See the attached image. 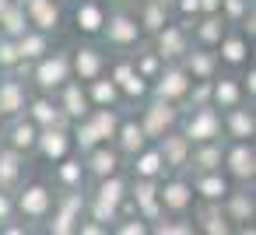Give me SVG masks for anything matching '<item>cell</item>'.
<instances>
[{"label": "cell", "instance_id": "cell-1", "mask_svg": "<svg viewBox=\"0 0 256 235\" xmlns=\"http://www.w3.org/2000/svg\"><path fill=\"white\" fill-rule=\"evenodd\" d=\"M186 137H190V140H210V137H218V116H214V109H200V112L190 120Z\"/></svg>", "mask_w": 256, "mask_h": 235}, {"label": "cell", "instance_id": "cell-2", "mask_svg": "<svg viewBox=\"0 0 256 235\" xmlns=\"http://www.w3.org/2000/svg\"><path fill=\"white\" fill-rule=\"evenodd\" d=\"M39 84L42 88H53V84H64V78H67V60L64 56H53V60H46L42 67H39Z\"/></svg>", "mask_w": 256, "mask_h": 235}, {"label": "cell", "instance_id": "cell-3", "mask_svg": "<svg viewBox=\"0 0 256 235\" xmlns=\"http://www.w3.org/2000/svg\"><path fill=\"white\" fill-rule=\"evenodd\" d=\"M228 165H232V172L235 176H242V179H249L252 172H256V154L246 148V144H238L232 154H228Z\"/></svg>", "mask_w": 256, "mask_h": 235}, {"label": "cell", "instance_id": "cell-4", "mask_svg": "<svg viewBox=\"0 0 256 235\" xmlns=\"http://www.w3.org/2000/svg\"><path fill=\"white\" fill-rule=\"evenodd\" d=\"M172 120H176V112H172L168 106H162V102H158V106H151V109H148L144 134H165V126H168Z\"/></svg>", "mask_w": 256, "mask_h": 235}, {"label": "cell", "instance_id": "cell-5", "mask_svg": "<svg viewBox=\"0 0 256 235\" xmlns=\"http://www.w3.org/2000/svg\"><path fill=\"white\" fill-rule=\"evenodd\" d=\"M46 207H50V193L42 186H32V190L22 193V210L25 214H46Z\"/></svg>", "mask_w": 256, "mask_h": 235}, {"label": "cell", "instance_id": "cell-6", "mask_svg": "<svg viewBox=\"0 0 256 235\" xmlns=\"http://www.w3.org/2000/svg\"><path fill=\"white\" fill-rule=\"evenodd\" d=\"M39 144H42V154H46V158H64V154H67V137H64L60 130H53V126L39 137Z\"/></svg>", "mask_w": 256, "mask_h": 235}, {"label": "cell", "instance_id": "cell-7", "mask_svg": "<svg viewBox=\"0 0 256 235\" xmlns=\"http://www.w3.org/2000/svg\"><path fill=\"white\" fill-rule=\"evenodd\" d=\"M182 92H186V74L182 70H168L162 78V84H158V95L162 98H179Z\"/></svg>", "mask_w": 256, "mask_h": 235}, {"label": "cell", "instance_id": "cell-8", "mask_svg": "<svg viewBox=\"0 0 256 235\" xmlns=\"http://www.w3.org/2000/svg\"><path fill=\"white\" fill-rule=\"evenodd\" d=\"M28 11H32L39 28H53L56 25V8L50 4V0H28Z\"/></svg>", "mask_w": 256, "mask_h": 235}, {"label": "cell", "instance_id": "cell-9", "mask_svg": "<svg viewBox=\"0 0 256 235\" xmlns=\"http://www.w3.org/2000/svg\"><path fill=\"white\" fill-rule=\"evenodd\" d=\"M109 39L112 42H134L137 39V25L130 18H112L109 22Z\"/></svg>", "mask_w": 256, "mask_h": 235}, {"label": "cell", "instance_id": "cell-10", "mask_svg": "<svg viewBox=\"0 0 256 235\" xmlns=\"http://www.w3.org/2000/svg\"><path fill=\"white\" fill-rule=\"evenodd\" d=\"M162 204H165V207H172V210H182V207L190 204V190H186L182 182H172V186H165V190H162Z\"/></svg>", "mask_w": 256, "mask_h": 235}, {"label": "cell", "instance_id": "cell-11", "mask_svg": "<svg viewBox=\"0 0 256 235\" xmlns=\"http://www.w3.org/2000/svg\"><path fill=\"white\" fill-rule=\"evenodd\" d=\"M162 158H168V165H182L186 162V137H165Z\"/></svg>", "mask_w": 256, "mask_h": 235}, {"label": "cell", "instance_id": "cell-12", "mask_svg": "<svg viewBox=\"0 0 256 235\" xmlns=\"http://www.w3.org/2000/svg\"><path fill=\"white\" fill-rule=\"evenodd\" d=\"M22 109V88L14 81H8L0 88V112H18Z\"/></svg>", "mask_w": 256, "mask_h": 235}, {"label": "cell", "instance_id": "cell-13", "mask_svg": "<svg viewBox=\"0 0 256 235\" xmlns=\"http://www.w3.org/2000/svg\"><path fill=\"white\" fill-rule=\"evenodd\" d=\"M78 25H81L84 32H98V28H102V11H98L95 4H84V8L78 11Z\"/></svg>", "mask_w": 256, "mask_h": 235}, {"label": "cell", "instance_id": "cell-14", "mask_svg": "<svg viewBox=\"0 0 256 235\" xmlns=\"http://www.w3.org/2000/svg\"><path fill=\"white\" fill-rule=\"evenodd\" d=\"M78 207H81V200H78V196H70V200H67V207L60 210L56 224H53V232H56V235H64V232H70V228H74V214H78Z\"/></svg>", "mask_w": 256, "mask_h": 235}, {"label": "cell", "instance_id": "cell-15", "mask_svg": "<svg viewBox=\"0 0 256 235\" xmlns=\"http://www.w3.org/2000/svg\"><path fill=\"white\" fill-rule=\"evenodd\" d=\"M182 53V32L179 28H165L162 32V56H179Z\"/></svg>", "mask_w": 256, "mask_h": 235}, {"label": "cell", "instance_id": "cell-16", "mask_svg": "<svg viewBox=\"0 0 256 235\" xmlns=\"http://www.w3.org/2000/svg\"><path fill=\"white\" fill-rule=\"evenodd\" d=\"M98 64H102V60H98L95 50H81V53H78V74H81V78H95V74H98Z\"/></svg>", "mask_w": 256, "mask_h": 235}, {"label": "cell", "instance_id": "cell-17", "mask_svg": "<svg viewBox=\"0 0 256 235\" xmlns=\"http://www.w3.org/2000/svg\"><path fill=\"white\" fill-rule=\"evenodd\" d=\"M120 137H123V148L126 151H140L144 148V126H137V123H126L120 130Z\"/></svg>", "mask_w": 256, "mask_h": 235}, {"label": "cell", "instance_id": "cell-18", "mask_svg": "<svg viewBox=\"0 0 256 235\" xmlns=\"http://www.w3.org/2000/svg\"><path fill=\"white\" fill-rule=\"evenodd\" d=\"M196 190H200L204 196H210V200H218V196H224V193H228V186H224V179H221V176H204V179L196 182Z\"/></svg>", "mask_w": 256, "mask_h": 235}, {"label": "cell", "instance_id": "cell-19", "mask_svg": "<svg viewBox=\"0 0 256 235\" xmlns=\"http://www.w3.org/2000/svg\"><path fill=\"white\" fill-rule=\"evenodd\" d=\"M154 196H158V190H154L151 182H140V186H137V204L144 207V214H148V218H154V214H158Z\"/></svg>", "mask_w": 256, "mask_h": 235}, {"label": "cell", "instance_id": "cell-20", "mask_svg": "<svg viewBox=\"0 0 256 235\" xmlns=\"http://www.w3.org/2000/svg\"><path fill=\"white\" fill-rule=\"evenodd\" d=\"M162 151H148V154H140V162H137V172L144 176V179H151V176H158V168H162Z\"/></svg>", "mask_w": 256, "mask_h": 235}, {"label": "cell", "instance_id": "cell-21", "mask_svg": "<svg viewBox=\"0 0 256 235\" xmlns=\"http://www.w3.org/2000/svg\"><path fill=\"white\" fill-rule=\"evenodd\" d=\"M98 200L116 207V204L123 200V182H120V179H106V182H102V190H98Z\"/></svg>", "mask_w": 256, "mask_h": 235}, {"label": "cell", "instance_id": "cell-22", "mask_svg": "<svg viewBox=\"0 0 256 235\" xmlns=\"http://www.w3.org/2000/svg\"><path fill=\"white\" fill-rule=\"evenodd\" d=\"M92 168H95L98 176H109V172L116 168V154H112V151H95V154H92Z\"/></svg>", "mask_w": 256, "mask_h": 235}, {"label": "cell", "instance_id": "cell-23", "mask_svg": "<svg viewBox=\"0 0 256 235\" xmlns=\"http://www.w3.org/2000/svg\"><path fill=\"white\" fill-rule=\"evenodd\" d=\"M18 176V154L8 151V154H0V182H11Z\"/></svg>", "mask_w": 256, "mask_h": 235}, {"label": "cell", "instance_id": "cell-24", "mask_svg": "<svg viewBox=\"0 0 256 235\" xmlns=\"http://www.w3.org/2000/svg\"><path fill=\"white\" fill-rule=\"evenodd\" d=\"M221 56H224L228 64H242V56H246V42H242V39H228V42L221 46Z\"/></svg>", "mask_w": 256, "mask_h": 235}, {"label": "cell", "instance_id": "cell-25", "mask_svg": "<svg viewBox=\"0 0 256 235\" xmlns=\"http://www.w3.org/2000/svg\"><path fill=\"white\" fill-rule=\"evenodd\" d=\"M252 126H256V123H252L249 112H232V134H235V137H249Z\"/></svg>", "mask_w": 256, "mask_h": 235}, {"label": "cell", "instance_id": "cell-26", "mask_svg": "<svg viewBox=\"0 0 256 235\" xmlns=\"http://www.w3.org/2000/svg\"><path fill=\"white\" fill-rule=\"evenodd\" d=\"M92 126H95L98 137H112V134H116V116H112V112H98Z\"/></svg>", "mask_w": 256, "mask_h": 235}, {"label": "cell", "instance_id": "cell-27", "mask_svg": "<svg viewBox=\"0 0 256 235\" xmlns=\"http://www.w3.org/2000/svg\"><path fill=\"white\" fill-rule=\"evenodd\" d=\"M42 46H46V42H42L39 36H25V39L18 42V56H39Z\"/></svg>", "mask_w": 256, "mask_h": 235}, {"label": "cell", "instance_id": "cell-28", "mask_svg": "<svg viewBox=\"0 0 256 235\" xmlns=\"http://www.w3.org/2000/svg\"><path fill=\"white\" fill-rule=\"evenodd\" d=\"M214 98H218L221 106H235V98H238V88H235L232 81H221V84L214 88Z\"/></svg>", "mask_w": 256, "mask_h": 235}, {"label": "cell", "instance_id": "cell-29", "mask_svg": "<svg viewBox=\"0 0 256 235\" xmlns=\"http://www.w3.org/2000/svg\"><path fill=\"white\" fill-rule=\"evenodd\" d=\"M32 116H36L39 123H46V126L56 123V109H53L50 102H36V106H32Z\"/></svg>", "mask_w": 256, "mask_h": 235}, {"label": "cell", "instance_id": "cell-30", "mask_svg": "<svg viewBox=\"0 0 256 235\" xmlns=\"http://www.w3.org/2000/svg\"><path fill=\"white\" fill-rule=\"evenodd\" d=\"M67 112H70V116H81V112H84V95H81V88H67Z\"/></svg>", "mask_w": 256, "mask_h": 235}, {"label": "cell", "instance_id": "cell-31", "mask_svg": "<svg viewBox=\"0 0 256 235\" xmlns=\"http://www.w3.org/2000/svg\"><path fill=\"white\" fill-rule=\"evenodd\" d=\"M32 144H36V130L28 123L14 126V148H32Z\"/></svg>", "mask_w": 256, "mask_h": 235}, {"label": "cell", "instance_id": "cell-32", "mask_svg": "<svg viewBox=\"0 0 256 235\" xmlns=\"http://www.w3.org/2000/svg\"><path fill=\"white\" fill-rule=\"evenodd\" d=\"M221 162V151L218 148H204V151H196V165H204V168H214Z\"/></svg>", "mask_w": 256, "mask_h": 235}, {"label": "cell", "instance_id": "cell-33", "mask_svg": "<svg viewBox=\"0 0 256 235\" xmlns=\"http://www.w3.org/2000/svg\"><path fill=\"white\" fill-rule=\"evenodd\" d=\"M0 14H4V28H8L11 36H18V32L25 28V25H22V14H18V11H8V8H4Z\"/></svg>", "mask_w": 256, "mask_h": 235}, {"label": "cell", "instance_id": "cell-34", "mask_svg": "<svg viewBox=\"0 0 256 235\" xmlns=\"http://www.w3.org/2000/svg\"><path fill=\"white\" fill-rule=\"evenodd\" d=\"M190 70H193V74H200V78H207V74H210V56H200V53H193V60H190Z\"/></svg>", "mask_w": 256, "mask_h": 235}, {"label": "cell", "instance_id": "cell-35", "mask_svg": "<svg viewBox=\"0 0 256 235\" xmlns=\"http://www.w3.org/2000/svg\"><path fill=\"white\" fill-rule=\"evenodd\" d=\"M95 98H98L102 106H106V102H112V98H116V84H106V81H98V84H95Z\"/></svg>", "mask_w": 256, "mask_h": 235}, {"label": "cell", "instance_id": "cell-36", "mask_svg": "<svg viewBox=\"0 0 256 235\" xmlns=\"http://www.w3.org/2000/svg\"><path fill=\"white\" fill-rule=\"evenodd\" d=\"M232 214H235V218H249V214H252V200L235 196V200H232Z\"/></svg>", "mask_w": 256, "mask_h": 235}, {"label": "cell", "instance_id": "cell-37", "mask_svg": "<svg viewBox=\"0 0 256 235\" xmlns=\"http://www.w3.org/2000/svg\"><path fill=\"white\" fill-rule=\"evenodd\" d=\"M200 39H204V42H218V39H221V28H218V22H204V28H200Z\"/></svg>", "mask_w": 256, "mask_h": 235}, {"label": "cell", "instance_id": "cell-38", "mask_svg": "<svg viewBox=\"0 0 256 235\" xmlns=\"http://www.w3.org/2000/svg\"><path fill=\"white\" fill-rule=\"evenodd\" d=\"M144 22H148V28H162V25H165V14H162V8H148Z\"/></svg>", "mask_w": 256, "mask_h": 235}, {"label": "cell", "instance_id": "cell-39", "mask_svg": "<svg viewBox=\"0 0 256 235\" xmlns=\"http://www.w3.org/2000/svg\"><path fill=\"white\" fill-rule=\"evenodd\" d=\"M123 88H126L130 95H144V78H140V74H130V78L123 81Z\"/></svg>", "mask_w": 256, "mask_h": 235}, {"label": "cell", "instance_id": "cell-40", "mask_svg": "<svg viewBox=\"0 0 256 235\" xmlns=\"http://www.w3.org/2000/svg\"><path fill=\"white\" fill-rule=\"evenodd\" d=\"M60 176H64L67 182H78V179H81V165H78V162H67V165L60 168Z\"/></svg>", "mask_w": 256, "mask_h": 235}, {"label": "cell", "instance_id": "cell-41", "mask_svg": "<svg viewBox=\"0 0 256 235\" xmlns=\"http://www.w3.org/2000/svg\"><path fill=\"white\" fill-rule=\"evenodd\" d=\"M14 60H18V46L0 42V64H14Z\"/></svg>", "mask_w": 256, "mask_h": 235}, {"label": "cell", "instance_id": "cell-42", "mask_svg": "<svg viewBox=\"0 0 256 235\" xmlns=\"http://www.w3.org/2000/svg\"><path fill=\"white\" fill-rule=\"evenodd\" d=\"M78 140H81V148H92V144H95V140H98V134H95V126H92V123H88V126H84V130H81V134H78Z\"/></svg>", "mask_w": 256, "mask_h": 235}, {"label": "cell", "instance_id": "cell-43", "mask_svg": "<svg viewBox=\"0 0 256 235\" xmlns=\"http://www.w3.org/2000/svg\"><path fill=\"white\" fill-rule=\"evenodd\" d=\"M224 4H228V11H232L235 18H238V14L246 11V4H242V0H224Z\"/></svg>", "mask_w": 256, "mask_h": 235}, {"label": "cell", "instance_id": "cell-44", "mask_svg": "<svg viewBox=\"0 0 256 235\" xmlns=\"http://www.w3.org/2000/svg\"><path fill=\"white\" fill-rule=\"evenodd\" d=\"M8 214H11V204H8L4 193H0V221H8Z\"/></svg>", "mask_w": 256, "mask_h": 235}, {"label": "cell", "instance_id": "cell-45", "mask_svg": "<svg viewBox=\"0 0 256 235\" xmlns=\"http://www.w3.org/2000/svg\"><path fill=\"white\" fill-rule=\"evenodd\" d=\"M207 232H214V235H218V232H224V221H221V218H210V224H207Z\"/></svg>", "mask_w": 256, "mask_h": 235}, {"label": "cell", "instance_id": "cell-46", "mask_svg": "<svg viewBox=\"0 0 256 235\" xmlns=\"http://www.w3.org/2000/svg\"><path fill=\"white\" fill-rule=\"evenodd\" d=\"M154 67H158V60H154V56H148V60H144V64H140V70H144V74H151V70H154Z\"/></svg>", "mask_w": 256, "mask_h": 235}, {"label": "cell", "instance_id": "cell-47", "mask_svg": "<svg viewBox=\"0 0 256 235\" xmlns=\"http://www.w3.org/2000/svg\"><path fill=\"white\" fill-rule=\"evenodd\" d=\"M140 232H144V224H140V221H137V224H126V228H123V235H140Z\"/></svg>", "mask_w": 256, "mask_h": 235}, {"label": "cell", "instance_id": "cell-48", "mask_svg": "<svg viewBox=\"0 0 256 235\" xmlns=\"http://www.w3.org/2000/svg\"><path fill=\"white\" fill-rule=\"evenodd\" d=\"M196 8H200V0H182V11H186V14L196 11Z\"/></svg>", "mask_w": 256, "mask_h": 235}, {"label": "cell", "instance_id": "cell-49", "mask_svg": "<svg viewBox=\"0 0 256 235\" xmlns=\"http://www.w3.org/2000/svg\"><path fill=\"white\" fill-rule=\"evenodd\" d=\"M218 4H221V0H200V8H207V11H214Z\"/></svg>", "mask_w": 256, "mask_h": 235}]
</instances>
